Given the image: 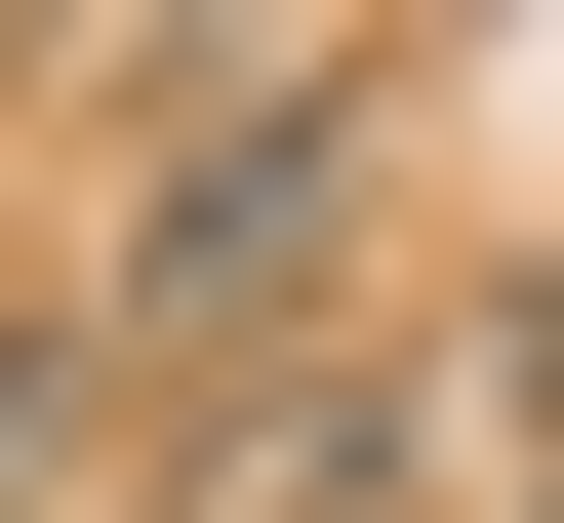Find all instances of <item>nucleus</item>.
<instances>
[{"instance_id":"obj_1","label":"nucleus","mask_w":564,"mask_h":523,"mask_svg":"<svg viewBox=\"0 0 564 523\" xmlns=\"http://www.w3.org/2000/svg\"><path fill=\"white\" fill-rule=\"evenodd\" d=\"M364 162H403V41H121V201H82V323H121V362H242V323H323Z\"/></svg>"},{"instance_id":"obj_2","label":"nucleus","mask_w":564,"mask_h":523,"mask_svg":"<svg viewBox=\"0 0 564 523\" xmlns=\"http://www.w3.org/2000/svg\"><path fill=\"white\" fill-rule=\"evenodd\" d=\"M484 323H524V282H484ZM484 323H403V362H242L121 523H484Z\"/></svg>"},{"instance_id":"obj_3","label":"nucleus","mask_w":564,"mask_h":523,"mask_svg":"<svg viewBox=\"0 0 564 523\" xmlns=\"http://www.w3.org/2000/svg\"><path fill=\"white\" fill-rule=\"evenodd\" d=\"M82 403H121V323H82V282H0V523H82Z\"/></svg>"}]
</instances>
